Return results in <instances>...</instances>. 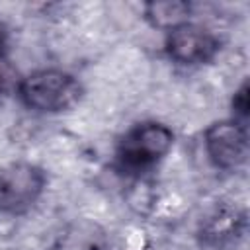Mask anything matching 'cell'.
<instances>
[{"mask_svg":"<svg viewBox=\"0 0 250 250\" xmlns=\"http://www.w3.org/2000/svg\"><path fill=\"white\" fill-rule=\"evenodd\" d=\"M4 47H6V29L0 21V53H4Z\"/></svg>","mask_w":250,"mask_h":250,"instance_id":"cell-10","label":"cell"},{"mask_svg":"<svg viewBox=\"0 0 250 250\" xmlns=\"http://www.w3.org/2000/svg\"><path fill=\"white\" fill-rule=\"evenodd\" d=\"M203 146L211 164L219 170H236L248 156V131L238 119L211 123L203 133Z\"/></svg>","mask_w":250,"mask_h":250,"instance_id":"cell-5","label":"cell"},{"mask_svg":"<svg viewBox=\"0 0 250 250\" xmlns=\"http://www.w3.org/2000/svg\"><path fill=\"white\" fill-rule=\"evenodd\" d=\"M219 49V37L211 29L193 21H184L172 27L164 37V53L178 64L195 66L211 62Z\"/></svg>","mask_w":250,"mask_h":250,"instance_id":"cell-4","label":"cell"},{"mask_svg":"<svg viewBox=\"0 0 250 250\" xmlns=\"http://www.w3.org/2000/svg\"><path fill=\"white\" fill-rule=\"evenodd\" d=\"M20 78H16V70L12 66V62L8 61L6 53H0V94L8 92L12 86L18 84Z\"/></svg>","mask_w":250,"mask_h":250,"instance_id":"cell-8","label":"cell"},{"mask_svg":"<svg viewBox=\"0 0 250 250\" xmlns=\"http://www.w3.org/2000/svg\"><path fill=\"white\" fill-rule=\"evenodd\" d=\"M20 102L37 113H61L74 107L84 88L80 80L61 68H39L20 78L16 84Z\"/></svg>","mask_w":250,"mask_h":250,"instance_id":"cell-1","label":"cell"},{"mask_svg":"<svg viewBox=\"0 0 250 250\" xmlns=\"http://www.w3.org/2000/svg\"><path fill=\"white\" fill-rule=\"evenodd\" d=\"M47 176L31 162H12L0 168V213L21 215L43 195Z\"/></svg>","mask_w":250,"mask_h":250,"instance_id":"cell-3","label":"cell"},{"mask_svg":"<svg viewBox=\"0 0 250 250\" xmlns=\"http://www.w3.org/2000/svg\"><path fill=\"white\" fill-rule=\"evenodd\" d=\"M232 109H234V115H236L234 119H238V121L244 123V119L248 115V82H244L236 90V94L232 98Z\"/></svg>","mask_w":250,"mask_h":250,"instance_id":"cell-9","label":"cell"},{"mask_svg":"<svg viewBox=\"0 0 250 250\" xmlns=\"http://www.w3.org/2000/svg\"><path fill=\"white\" fill-rule=\"evenodd\" d=\"M145 20L156 27L170 31L172 27L189 21L191 4L186 0H152L145 4Z\"/></svg>","mask_w":250,"mask_h":250,"instance_id":"cell-7","label":"cell"},{"mask_svg":"<svg viewBox=\"0 0 250 250\" xmlns=\"http://www.w3.org/2000/svg\"><path fill=\"white\" fill-rule=\"evenodd\" d=\"M244 223H246L244 213L238 211L236 207L234 209L232 207H217L203 223L201 236L207 244L221 246V244L236 238L242 232Z\"/></svg>","mask_w":250,"mask_h":250,"instance_id":"cell-6","label":"cell"},{"mask_svg":"<svg viewBox=\"0 0 250 250\" xmlns=\"http://www.w3.org/2000/svg\"><path fill=\"white\" fill-rule=\"evenodd\" d=\"M174 145L170 127L158 121H143L131 127L117 145V164L127 172H143L160 162Z\"/></svg>","mask_w":250,"mask_h":250,"instance_id":"cell-2","label":"cell"}]
</instances>
